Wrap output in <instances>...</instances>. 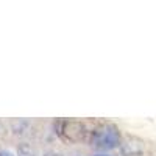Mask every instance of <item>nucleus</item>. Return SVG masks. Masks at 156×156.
Returning <instances> with one entry per match:
<instances>
[{"mask_svg": "<svg viewBox=\"0 0 156 156\" xmlns=\"http://www.w3.org/2000/svg\"><path fill=\"white\" fill-rule=\"evenodd\" d=\"M0 156H12V153L6 151V150H0Z\"/></svg>", "mask_w": 156, "mask_h": 156, "instance_id": "3", "label": "nucleus"}, {"mask_svg": "<svg viewBox=\"0 0 156 156\" xmlns=\"http://www.w3.org/2000/svg\"><path fill=\"white\" fill-rule=\"evenodd\" d=\"M97 122L92 120H64L59 123V134L69 142H90Z\"/></svg>", "mask_w": 156, "mask_h": 156, "instance_id": "1", "label": "nucleus"}, {"mask_svg": "<svg viewBox=\"0 0 156 156\" xmlns=\"http://www.w3.org/2000/svg\"><path fill=\"white\" fill-rule=\"evenodd\" d=\"M119 140H120V133L115 125L108 123V122H97L90 144L98 148L109 150L119 144Z\"/></svg>", "mask_w": 156, "mask_h": 156, "instance_id": "2", "label": "nucleus"}, {"mask_svg": "<svg viewBox=\"0 0 156 156\" xmlns=\"http://www.w3.org/2000/svg\"><path fill=\"white\" fill-rule=\"evenodd\" d=\"M44 156H61V154H58V153H53V151H50V153H45Z\"/></svg>", "mask_w": 156, "mask_h": 156, "instance_id": "4", "label": "nucleus"}, {"mask_svg": "<svg viewBox=\"0 0 156 156\" xmlns=\"http://www.w3.org/2000/svg\"><path fill=\"white\" fill-rule=\"evenodd\" d=\"M100 156H103V154H100Z\"/></svg>", "mask_w": 156, "mask_h": 156, "instance_id": "5", "label": "nucleus"}]
</instances>
